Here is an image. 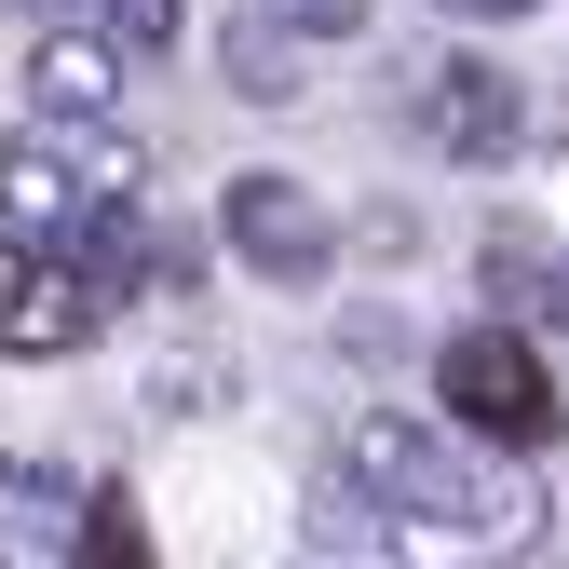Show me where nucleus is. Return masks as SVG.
Returning a JSON list of instances; mask_svg holds the SVG:
<instances>
[{
	"mask_svg": "<svg viewBox=\"0 0 569 569\" xmlns=\"http://www.w3.org/2000/svg\"><path fill=\"white\" fill-rule=\"evenodd\" d=\"M339 475L380 502V529H393L407 556H516V542L542 529L529 475H516L502 448L448 435V420H420V407H367V420L339 435Z\"/></svg>",
	"mask_w": 569,
	"mask_h": 569,
	"instance_id": "obj_1",
	"label": "nucleus"
},
{
	"mask_svg": "<svg viewBox=\"0 0 569 569\" xmlns=\"http://www.w3.org/2000/svg\"><path fill=\"white\" fill-rule=\"evenodd\" d=\"M435 407H448V435L502 448V461H529V448L569 435V407H556V352H542L529 326H502V312L435 339Z\"/></svg>",
	"mask_w": 569,
	"mask_h": 569,
	"instance_id": "obj_2",
	"label": "nucleus"
},
{
	"mask_svg": "<svg viewBox=\"0 0 569 569\" xmlns=\"http://www.w3.org/2000/svg\"><path fill=\"white\" fill-rule=\"evenodd\" d=\"M218 231H231V258L258 284H284V299H312V284L339 271V203L312 177H284V163H258V177L218 190Z\"/></svg>",
	"mask_w": 569,
	"mask_h": 569,
	"instance_id": "obj_3",
	"label": "nucleus"
},
{
	"mask_svg": "<svg viewBox=\"0 0 569 569\" xmlns=\"http://www.w3.org/2000/svg\"><path fill=\"white\" fill-rule=\"evenodd\" d=\"M407 122H420V150H448V163H529V96H516V68H488V54H420L407 68Z\"/></svg>",
	"mask_w": 569,
	"mask_h": 569,
	"instance_id": "obj_4",
	"label": "nucleus"
},
{
	"mask_svg": "<svg viewBox=\"0 0 569 569\" xmlns=\"http://www.w3.org/2000/svg\"><path fill=\"white\" fill-rule=\"evenodd\" d=\"M28 122H41V136L122 122V54H109L96 28H41V41H28Z\"/></svg>",
	"mask_w": 569,
	"mask_h": 569,
	"instance_id": "obj_5",
	"label": "nucleus"
},
{
	"mask_svg": "<svg viewBox=\"0 0 569 569\" xmlns=\"http://www.w3.org/2000/svg\"><path fill=\"white\" fill-rule=\"evenodd\" d=\"M96 326H109V284H96L82 258H41V271H28V299L0 312V352H82Z\"/></svg>",
	"mask_w": 569,
	"mask_h": 569,
	"instance_id": "obj_6",
	"label": "nucleus"
},
{
	"mask_svg": "<svg viewBox=\"0 0 569 569\" xmlns=\"http://www.w3.org/2000/svg\"><path fill=\"white\" fill-rule=\"evenodd\" d=\"M299 54H312V41H284L271 14H244V28L218 41V68H231V96H244V109H299V96H312V82H299Z\"/></svg>",
	"mask_w": 569,
	"mask_h": 569,
	"instance_id": "obj_7",
	"label": "nucleus"
},
{
	"mask_svg": "<svg viewBox=\"0 0 569 569\" xmlns=\"http://www.w3.org/2000/svg\"><path fill=\"white\" fill-rule=\"evenodd\" d=\"M68 28H96V41L136 68V54H163V41H177V0H68Z\"/></svg>",
	"mask_w": 569,
	"mask_h": 569,
	"instance_id": "obj_8",
	"label": "nucleus"
},
{
	"mask_svg": "<svg viewBox=\"0 0 569 569\" xmlns=\"http://www.w3.org/2000/svg\"><path fill=\"white\" fill-rule=\"evenodd\" d=\"M68 569H163V556H150V529H136V502H122V488H96V516H82V542H68Z\"/></svg>",
	"mask_w": 569,
	"mask_h": 569,
	"instance_id": "obj_9",
	"label": "nucleus"
},
{
	"mask_svg": "<svg viewBox=\"0 0 569 569\" xmlns=\"http://www.w3.org/2000/svg\"><path fill=\"white\" fill-rule=\"evenodd\" d=\"M516 231L542 258H569V150H529V190H516Z\"/></svg>",
	"mask_w": 569,
	"mask_h": 569,
	"instance_id": "obj_10",
	"label": "nucleus"
},
{
	"mask_svg": "<svg viewBox=\"0 0 569 569\" xmlns=\"http://www.w3.org/2000/svg\"><path fill=\"white\" fill-rule=\"evenodd\" d=\"M258 14H271L284 41H352V28H367V0H258Z\"/></svg>",
	"mask_w": 569,
	"mask_h": 569,
	"instance_id": "obj_11",
	"label": "nucleus"
},
{
	"mask_svg": "<svg viewBox=\"0 0 569 569\" xmlns=\"http://www.w3.org/2000/svg\"><path fill=\"white\" fill-rule=\"evenodd\" d=\"M28 271H41V244H28V231H0V312L28 299Z\"/></svg>",
	"mask_w": 569,
	"mask_h": 569,
	"instance_id": "obj_12",
	"label": "nucleus"
},
{
	"mask_svg": "<svg viewBox=\"0 0 569 569\" xmlns=\"http://www.w3.org/2000/svg\"><path fill=\"white\" fill-rule=\"evenodd\" d=\"M461 28H516V14H542V0H448Z\"/></svg>",
	"mask_w": 569,
	"mask_h": 569,
	"instance_id": "obj_13",
	"label": "nucleus"
},
{
	"mask_svg": "<svg viewBox=\"0 0 569 569\" xmlns=\"http://www.w3.org/2000/svg\"><path fill=\"white\" fill-rule=\"evenodd\" d=\"M326 569H352V556H326Z\"/></svg>",
	"mask_w": 569,
	"mask_h": 569,
	"instance_id": "obj_14",
	"label": "nucleus"
}]
</instances>
